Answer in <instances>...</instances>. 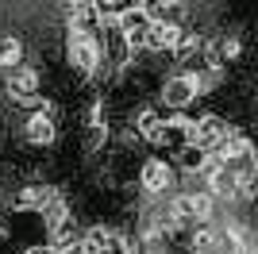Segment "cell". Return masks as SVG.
<instances>
[{
	"label": "cell",
	"mask_w": 258,
	"mask_h": 254,
	"mask_svg": "<svg viewBox=\"0 0 258 254\" xmlns=\"http://www.w3.org/2000/svg\"><path fill=\"white\" fill-rule=\"evenodd\" d=\"M66 58L81 77H93L104 62V42L97 39V31H70L66 39Z\"/></svg>",
	"instance_id": "1"
},
{
	"label": "cell",
	"mask_w": 258,
	"mask_h": 254,
	"mask_svg": "<svg viewBox=\"0 0 258 254\" xmlns=\"http://www.w3.org/2000/svg\"><path fill=\"white\" fill-rule=\"evenodd\" d=\"M139 189L151 197H170L177 189V169L170 158H147L139 166Z\"/></svg>",
	"instance_id": "3"
},
{
	"label": "cell",
	"mask_w": 258,
	"mask_h": 254,
	"mask_svg": "<svg viewBox=\"0 0 258 254\" xmlns=\"http://www.w3.org/2000/svg\"><path fill=\"white\" fill-rule=\"evenodd\" d=\"M77 254H112L116 250V235L108 231V227H93L85 239H77Z\"/></svg>",
	"instance_id": "10"
},
{
	"label": "cell",
	"mask_w": 258,
	"mask_h": 254,
	"mask_svg": "<svg viewBox=\"0 0 258 254\" xmlns=\"http://www.w3.org/2000/svg\"><path fill=\"white\" fill-rule=\"evenodd\" d=\"M212 50H216V58H227V62H231V58L243 54V39H239V35H224V39L212 42Z\"/></svg>",
	"instance_id": "14"
},
{
	"label": "cell",
	"mask_w": 258,
	"mask_h": 254,
	"mask_svg": "<svg viewBox=\"0 0 258 254\" xmlns=\"http://www.w3.org/2000/svg\"><path fill=\"white\" fill-rule=\"evenodd\" d=\"M23 139H27V147H39V150H50L54 143H58V119H54L50 108H39V112L27 116Z\"/></svg>",
	"instance_id": "7"
},
{
	"label": "cell",
	"mask_w": 258,
	"mask_h": 254,
	"mask_svg": "<svg viewBox=\"0 0 258 254\" xmlns=\"http://www.w3.org/2000/svg\"><path fill=\"white\" fill-rule=\"evenodd\" d=\"M20 62H23V39L20 35H4L0 39V70H12Z\"/></svg>",
	"instance_id": "12"
},
{
	"label": "cell",
	"mask_w": 258,
	"mask_h": 254,
	"mask_svg": "<svg viewBox=\"0 0 258 254\" xmlns=\"http://www.w3.org/2000/svg\"><path fill=\"white\" fill-rule=\"evenodd\" d=\"M8 243V227H4V223H0V246Z\"/></svg>",
	"instance_id": "16"
},
{
	"label": "cell",
	"mask_w": 258,
	"mask_h": 254,
	"mask_svg": "<svg viewBox=\"0 0 258 254\" xmlns=\"http://www.w3.org/2000/svg\"><path fill=\"white\" fill-rule=\"evenodd\" d=\"M62 20L70 31H93L97 27V12L89 0H62Z\"/></svg>",
	"instance_id": "9"
},
{
	"label": "cell",
	"mask_w": 258,
	"mask_h": 254,
	"mask_svg": "<svg viewBox=\"0 0 258 254\" xmlns=\"http://www.w3.org/2000/svg\"><path fill=\"white\" fill-rule=\"evenodd\" d=\"M181 23L177 20H151L147 31H143L139 50H151V54H173V46L181 42Z\"/></svg>",
	"instance_id": "6"
},
{
	"label": "cell",
	"mask_w": 258,
	"mask_h": 254,
	"mask_svg": "<svg viewBox=\"0 0 258 254\" xmlns=\"http://www.w3.org/2000/svg\"><path fill=\"white\" fill-rule=\"evenodd\" d=\"M23 254H58V250H54L50 243H35V246H27Z\"/></svg>",
	"instance_id": "15"
},
{
	"label": "cell",
	"mask_w": 258,
	"mask_h": 254,
	"mask_svg": "<svg viewBox=\"0 0 258 254\" xmlns=\"http://www.w3.org/2000/svg\"><path fill=\"white\" fill-rule=\"evenodd\" d=\"M4 93L12 100H20V104H35L39 93H43V74L35 70V66H12L8 77H4Z\"/></svg>",
	"instance_id": "5"
},
{
	"label": "cell",
	"mask_w": 258,
	"mask_h": 254,
	"mask_svg": "<svg viewBox=\"0 0 258 254\" xmlns=\"http://www.w3.org/2000/svg\"><path fill=\"white\" fill-rule=\"evenodd\" d=\"M54 197H58V189H54V185H43V181H31V185H23V189H16L8 197V208L12 212H43L46 204L54 201Z\"/></svg>",
	"instance_id": "8"
},
{
	"label": "cell",
	"mask_w": 258,
	"mask_h": 254,
	"mask_svg": "<svg viewBox=\"0 0 258 254\" xmlns=\"http://www.w3.org/2000/svg\"><path fill=\"white\" fill-rule=\"evenodd\" d=\"M89 4H93V12H97V23H112L119 12H127L135 0H89Z\"/></svg>",
	"instance_id": "13"
},
{
	"label": "cell",
	"mask_w": 258,
	"mask_h": 254,
	"mask_svg": "<svg viewBox=\"0 0 258 254\" xmlns=\"http://www.w3.org/2000/svg\"><path fill=\"white\" fill-rule=\"evenodd\" d=\"M224 135H227V119L216 116V112H205V116L189 119V127H185V143L197 147V150H205V154H212V147Z\"/></svg>",
	"instance_id": "4"
},
{
	"label": "cell",
	"mask_w": 258,
	"mask_h": 254,
	"mask_svg": "<svg viewBox=\"0 0 258 254\" xmlns=\"http://www.w3.org/2000/svg\"><path fill=\"white\" fill-rule=\"evenodd\" d=\"M201 93H205V85H201L197 70H177V74H170L162 81V104L170 112H185L189 104H197Z\"/></svg>",
	"instance_id": "2"
},
{
	"label": "cell",
	"mask_w": 258,
	"mask_h": 254,
	"mask_svg": "<svg viewBox=\"0 0 258 254\" xmlns=\"http://www.w3.org/2000/svg\"><path fill=\"white\" fill-rule=\"evenodd\" d=\"M158 127H162V112H154V108H143L139 116H135V123H131V131H135V139L151 143V139L158 135Z\"/></svg>",
	"instance_id": "11"
}]
</instances>
